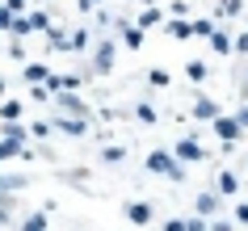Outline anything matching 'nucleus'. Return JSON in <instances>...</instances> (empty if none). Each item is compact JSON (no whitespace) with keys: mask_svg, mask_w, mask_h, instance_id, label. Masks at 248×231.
Returning <instances> with one entry per match:
<instances>
[{"mask_svg":"<svg viewBox=\"0 0 248 231\" xmlns=\"http://www.w3.org/2000/svg\"><path fill=\"white\" fill-rule=\"evenodd\" d=\"M143 4H152V0H143Z\"/></svg>","mask_w":248,"mask_h":231,"instance_id":"42","label":"nucleus"},{"mask_svg":"<svg viewBox=\"0 0 248 231\" xmlns=\"http://www.w3.org/2000/svg\"><path fill=\"white\" fill-rule=\"evenodd\" d=\"M194 215L198 218H215L219 215V193H198L194 198Z\"/></svg>","mask_w":248,"mask_h":231,"instance_id":"5","label":"nucleus"},{"mask_svg":"<svg viewBox=\"0 0 248 231\" xmlns=\"http://www.w3.org/2000/svg\"><path fill=\"white\" fill-rule=\"evenodd\" d=\"M109 67H114V42H101L93 55V72H109Z\"/></svg>","mask_w":248,"mask_h":231,"instance_id":"7","label":"nucleus"},{"mask_svg":"<svg viewBox=\"0 0 248 231\" xmlns=\"http://www.w3.org/2000/svg\"><path fill=\"white\" fill-rule=\"evenodd\" d=\"M164 231H185V218H169V223H164Z\"/></svg>","mask_w":248,"mask_h":231,"instance_id":"38","label":"nucleus"},{"mask_svg":"<svg viewBox=\"0 0 248 231\" xmlns=\"http://www.w3.org/2000/svg\"><path fill=\"white\" fill-rule=\"evenodd\" d=\"M126 218L143 227V223H152V206H147V202H131V206H126Z\"/></svg>","mask_w":248,"mask_h":231,"instance_id":"11","label":"nucleus"},{"mask_svg":"<svg viewBox=\"0 0 248 231\" xmlns=\"http://www.w3.org/2000/svg\"><path fill=\"white\" fill-rule=\"evenodd\" d=\"M210 231H235L232 218H210Z\"/></svg>","mask_w":248,"mask_h":231,"instance_id":"31","label":"nucleus"},{"mask_svg":"<svg viewBox=\"0 0 248 231\" xmlns=\"http://www.w3.org/2000/svg\"><path fill=\"white\" fill-rule=\"evenodd\" d=\"M21 231H46V215H42V210H34V215L21 223Z\"/></svg>","mask_w":248,"mask_h":231,"instance_id":"21","label":"nucleus"},{"mask_svg":"<svg viewBox=\"0 0 248 231\" xmlns=\"http://www.w3.org/2000/svg\"><path fill=\"white\" fill-rule=\"evenodd\" d=\"M147 172L169 177V181H185V164H177L172 152H152V155H147Z\"/></svg>","mask_w":248,"mask_h":231,"instance_id":"1","label":"nucleus"},{"mask_svg":"<svg viewBox=\"0 0 248 231\" xmlns=\"http://www.w3.org/2000/svg\"><path fill=\"white\" fill-rule=\"evenodd\" d=\"M147 26H160V9H143L139 13V30H147Z\"/></svg>","mask_w":248,"mask_h":231,"instance_id":"23","label":"nucleus"},{"mask_svg":"<svg viewBox=\"0 0 248 231\" xmlns=\"http://www.w3.org/2000/svg\"><path fill=\"white\" fill-rule=\"evenodd\" d=\"M84 46H89V34H84V30H76V34L67 38V51H84Z\"/></svg>","mask_w":248,"mask_h":231,"instance_id":"24","label":"nucleus"},{"mask_svg":"<svg viewBox=\"0 0 248 231\" xmlns=\"http://www.w3.org/2000/svg\"><path fill=\"white\" fill-rule=\"evenodd\" d=\"M30 181L26 177H0V202H9V193H17V189H26Z\"/></svg>","mask_w":248,"mask_h":231,"instance_id":"12","label":"nucleus"},{"mask_svg":"<svg viewBox=\"0 0 248 231\" xmlns=\"http://www.w3.org/2000/svg\"><path fill=\"white\" fill-rule=\"evenodd\" d=\"M232 51H240V55H248V34H240V38H232Z\"/></svg>","mask_w":248,"mask_h":231,"instance_id":"34","label":"nucleus"},{"mask_svg":"<svg viewBox=\"0 0 248 231\" xmlns=\"http://www.w3.org/2000/svg\"><path fill=\"white\" fill-rule=\"evenodd\" d=\"M244 9V0H219V9H215V17H235Z\"/></svg>","mask_w":248,"mask_h":231,"instance_id":"20","label":"nucleus"},{"mask_svg":"<svg viewBox=\"0 0 248 231\" xmlns=\"http://www.w3.org/2000/svg\"><path fill=\"white\" fill-rule=\"evenodd\" d=\"M240 189V181L232 177V172H219V181H215V193H235Z\"/></svg>","mask_w":248,"mask_h":231,"instance_id":"19","label":"nucleus"},{"mask_svg":"<svg viewBox=\"0 0 248 231\" xmlns=\"http://www.w3.org/2000/svg\"><path fill=\"white\" fill-rule=\"evenodd\" d=\"M210 46H215V55H232V34L227 30H215L210 34Z\"/></svg>","mask_w":248,"mask_h":231,"instance_id":"13","label":"nucleus"},{"mask_svg":"<svg viewBox=\"0 0 248 231\" xmlns=\"http://www.w3.org/2000/svg\"><path fill=\"white\" fill-rule=\"evenodd\" d=\"M185 231H206V218H198V215H194L189 223H185Z\"/></svg>","mask_w":248,"mask_h":231,"instance_id":"36","label":"nucleus"},{"mask_svg":"<svg viewBox=\"0 0 248 231\" xmlns=\"http://www.w3.org/2000/svg\"><path fill=\"white\" fill-rule=\"evenodd\" d=\"M30 135H38V139H46V135H51V122H34V126H30Z\"/></svg>","mask_w":248,"mask_h":231,"instance_id":"33","label":"nucleus"},{"mask_svg":"<svg viewBox=\"0 0 248 231\" xmlns=\"http://www.w3.org/2000/svg\"><path fill=\"white\" fill-rule=\"evenodd\" d=\"M118 30H122V42H126V51H139V46H143V30H139V26H131L126 17L118 21Z\"/></svg>","mask_w":248,"mask_h":231,"instance_id":"6","label":"nucleus"},{"mask_svg":"<svg viewBox=\"0 0 248 231\" xmlns=\"http://www.w3.org/2000/svg\"><path fill=\"white\" fill-rule=\"evenodd\" d=\"M232 118H235V122H240V130H248V101H244V105H240V109H235V114H232Z\"/></svg>","mask_w":248,"mask_h":231,"instance_id":"32","label":"nucleus"},{"mask_svg":"<svg viewBox=\"0 0 248 231\" xmlns=\"http://www.w3.org/2000/svg\"><path fill=\"white\" fill-rule=\"evenodd\" d=\"M135 118H139V122H147V126H152V122H156V109H152V105H135Z\"/></svg>","mask_w":248,"mask_h":231,"instance_id":"28","label":"nucleus"},{"mask_svg":"<svg viewBox=\"0 0 248 231\" xmlns=\"http://www.w3.org/2000/svg\"><path fill=\"white\" fill-rule=\"evenodd\" d=\"M235 218H240V223H248V202H240V206H235Z\"/></svg>","mask_w":248,"mask_h":231,"instance_id":"39","label":"nucleus"},{"mask_svg":"<svg viewBox=\"0 0 248 231\" xmlns=\"http://www.w3.org/2000/svg\"><path fill=\"white\" fill-rule=\"evenodd\" d=\"M0 139L21 143V139H26V126H21V122H4V126H0Z\"/></svg>","mask_w":248,"mask_h":231,"instance_id":"17","label":"nucleus"},{"mask_svg":"<svg viewBox=\"0 0 248 231\" xmlns=\"http://www.w3.org/2000/svg\"><path fill=\"white\" fill-rule=\"evenodd\" d=\"M0 92H4V80H0Z\"/></svg>","mask_w":248,"mask_h":231,"instance_id":"40","label":"nucleus"},{"mask_svg":"<svg viewBox=\"0 0 248 231\" xmlns=\"http://www.w3.org/2000/svg\"><path fill=\"white\" fill-rule=\"evenodd\" d=\"M172 160H177V164H189V160H206V152H202V143H198V135H185L181 143H177V147H172Z\"/></svg>","mask_w":248,"mask_h":231,"instance_id":"2","label":"nucleus"},{"mask_svg":"<svg viewBox=\"0 0 248 231\" xmlns=\"http://www.w3.org/2000/svg\"><path fill=\"white\" fill-rule=\"evenodd\" d=\"M46 76H51V72H46L42 63H26V84H34V89H38V84H46Z\"/></svg>","mask_w":248,"mask_h":231,"instance_id":"14","label":"nucleus"},{"mask_svg":"<svg viewBox=\"0 0 248 231\" xmlns=\"http://www.w3.org/2000/svg\"><path fill=\"white\" fill-rule=\"evenodd\" d=\"M9 26H13V13H9V9L0 4V30H9Z\"/></svg>","mask_w":248,"mask_h":231,"instance_id":"37","label":"nucleus"},{"mask_svg":"<svg viewBox=\"0 0 248 231\" xmlns=\"http://www.w3.org/2000/svg\"><path fill=\"white\" fill-rule=\"evenodd\" d=\"M244 97H248V84H244Z\"/></svg>","mask_w":248,"mask_h":231,"instance_id":"41","label":"nucleus"},{"mask_svg":"<svg viewBox=\"0 0 248 231\" xmlns=\"http://www.w3.org/2000/svg\"><path fill=\"white\" fill-rule=\"evenodd\" d=\"M189 26H194V34H215V21H206V17L202 21H189Z\"/></svg>","mask_w":248,"mask_h":231,"instance_id":"30","label":"nucleus"},{"mask_svg":"<svg viewBox=\"0 0 248 231\" xmlns=\"http://www.w3.org/2000/svg\"><path fill=\"white\" fill-rule=\"evenodd\" d=\"M185 76L194 80V84H202V80H206V63H202V59H189V63H185Z\"/></svg>","mask_w":248,"mask_h":231,"instance_id":"18","label":"nucleus"},{"mask_svg":"<svg viewBox=\"0 0 248 231\" xmlns=\"http://www.w3.org/2000/svg\"><path fill=\"white\" fill-rule=\"evenodd\" d=\"M194 118H202V122H215V118H219V105L210 101V97H198V101H194Z\"/></svg>","mask_w":248,"mask_h":231,"instance_id":"9","label":"nucleus"},{"mask_svg":"<svg viewBox=\"0 0 248 231\" xmlns=\"http://www.w3.org/2000/svg\"><path fill=\"white\" fill-rule=\"evenodd\" d=\"M46 46H51V51H67V34L59 26H51L46 30Z\"/></svg>","mask_w":248,"mask_h":231,"instance_id":"16","label":"nucleus"},{"mask_svg":"<svg viewBox=\"0 0 248 231\" xmlns=\"http://www.w3.org/2000/svg\"><path fill=\"white\" fill-rule=\"evenodd\" d=\"M26 21H30V30H51V17L46 13H30Z\"/></svg>","mask_w":248,"mask_h":231,"instance_id":"27","label":"nucleus"},{"mask_svg":"<svg viewBox=\"0 0 248 231\" xmlns=\"http://www.w3.org/2000/svg\"><path fill=\"white\" fill-rule=\"evenodd\" d=\"M147 84H152V89H169V72H164V67H152V72H147Z\"/></svg>","mask_w":248,"mask_h":231,"instance_id":"22","label":"nucleus"},{"mask_svg":"<svg viewBox=\"0 0 248 231\" xmlns=\"http://www.w3.org/2000/svg\"><path fill=\"white\" fill-rule=\"evenodd\" d=\"M169 34H172V38H189V34H194V26H189V21H172Z\"/></svg>","mask_w":248,"mask_h":231,"instance_id":"25","label":"nucleus"},{"mask_svg":"<svg viewBox=\"0 0 248 231\" xmlns=\"http://www.w3.org/2000/svg\"><path fill=\"white\" fill-rule=\"evenodd\" d=\"M4 9H9L13 17H21V9H26V0H4Z\"/></svg>","mask_w":248,"mask_h":231,"instance_id":"35","label":"nucleus"},{"mask_svg":"<svg viewBox=\"0 0 248 231\" xmlns=\"http://www.w3.org/2000/svg\"><path fill=\"white\" fill-rule=\"evenodd\" d=\"M51 130H63V135H84V130H89V122H80V118H55L51 122Z\"/></svg>","mask_w":248,"mask_h":231,"instance_id":"8","label":"nucleus"},{"mask_svg":"<svg viewBox=\"0 0 248 231\" xmlns=\"http://www.w3.org/2000/svg\"><path fill=\"white\" fill-rule=\"evenodd\" d=\"M55 105H59V109H63V118H80V122H84V118L93 114L89 105L80 101V97H72V92H55Z\"/></svg>","mask_w":248,"mask_h":231,"instance_id":"4","label":"nucleus"},{"mask_svg":"<svg viewBox=\"0 0 248 231\" xmlns=\"http://www.w3.org/2000/svg\"><path fill=\"white\" fill-rule=\"evenodd\" d=\"M101 160L118 164V160H126V147H118V143H114V147H105V152H101Z\"/></svg>","mask_w":248,"mask_h":231,"instance_id":"26","label":"nucleus"},{"mask_svg":"<svg viewBox=\"0 0 248 231\" xmlns=\"http://www.w3.org/2000/svg\"><path fill=\"white\" fill-rule=\"evenodd\" d=\"M13 155H26V160H30V155H34V152H30L26 143H13V139H0V160H13Z\"/></svg>","mask_w":248,"mask_h":231,"instance_id":"10","label":"nucleus"},{"mask_svg":"<svg viewBox=\"0 0 248 231\" xmlns=\"http://www.w3.org/2000/svg\"><path fill=\"white\" fill-rule=\"evenodd\" d=\"M21 114H26V105H21V101H4V105H0V118H4V122H21Z\"/></svg>","mask_w":248,"mask_h":231,"instance_id":"15","label":"nucleus"},{"mask_svg":"<svg viewBox=\"0 0 248 231\" xmlns=\"http://www.w3.org/2000/svg\"><path fill=\"white\" fill-rule=\"evenodd\" d=\"M9 34H17V38H21V34H30V21H26V17H13V26H9Z\"/></svg>","mask_w":248,"mask_h":231,"instance_id":"29","label":"nucleus"},{"mask_svg":"<svg viewBox=\"0 0 248 231\" xmlns=\"http://www.w3.org/2000/svg\"><path fill=\"white\" fill-rule=\"evenodd\" d=\"M210 126H215V135L223 139V147H235V139L244 135V130H240V122H235L232 114H219L215 122H210Z\"/></svg>","mask_w":248,"mask_h":231,"instance_id":"3","label":"nucleus"}]
</instances>
